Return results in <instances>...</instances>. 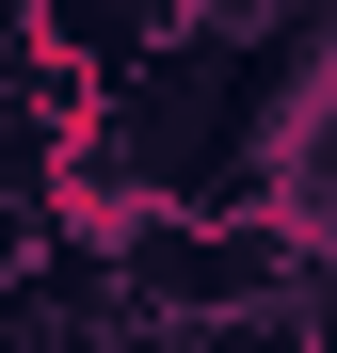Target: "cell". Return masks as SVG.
I'll list each match as a JSON object with an SVG mask.
<instances>
[{"label":"cell","instance_id":"cell-1","mask_svg":"<svg viewBox=\"0 0 337 353\" xmlns=\"http://www.w3.org/2000/svg\"><path fill=\"white\" fill-rule=\"evenodd\" d=\"M257 225L289 257H337V32H305L257 97Z\"/></svg>","mask_w":337,"mask_h":353}]
</instances>
